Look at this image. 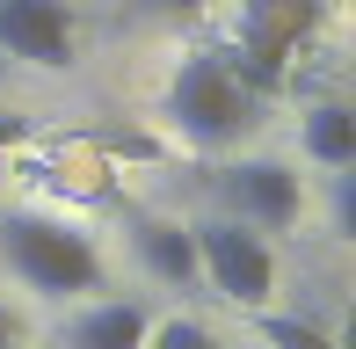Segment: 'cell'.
Wrapping results in <instances>:
<instances>
[{
    "label": "cell",
    "mask_w": 356,
    "mask_h": 349,
    "mask_svg": "<svg viewBox=\"0 0 356 349\" xmlns=\"http://www.w3.org/2000/svg\"><path fill=\"white\" fill-rule=\"evenodd\" d=\"M0 51L29 66H73V8L66 0H0Z\"/></svg>",
    "instance_id": "8992f818"
},
{
    "label": "cell",
    "mask_w": 356,
    "mask_h": 349,
    "mask_svg": "<svg viewBox=\"0 0 356 349\" xmlns=\"http://www.w3.org/2000/svg\"><path fill=\"white\" fill-rule=\"evenodd\" d=\"M254 102H262V95L225 66V51H189L182 66H175V81H168V124L189 146H204V153L233 146L254 124Z\"/></svg>",
    "instance_id": "7a4b0ae2"
},
{
    "label": "cell",
    "mask_w": 356,
    "mask_h": 349,
    "mask_svg": "<svg viewBox=\"0 0 356 349\" xmlns=\"http://www.w3.org/2000/svg\"><path fill=\"white\" fill-rule=\"evenodd\" d=\"M197 233V277L211 284L218 298H233V306L262 313L269 291H277V255H269V241L254 226H240V218H204Z\"/></svg>",
    "instance_id": "3957f363"
},
{
    "label": "cell",
    "mask_w": 356,
    "mask_h": 349,
    "mask_svg": "<svg viewBox=\"0 0 356 349\" xmlns=\"http://www.w3.org/2000/svg\"><path fill=\"white\" fill-rule=\"evenodd\" d=\"M22 138V117H0V146H15Z\"/></svg>",
    "instance_id": "5bb4252c"
},
{
    "label": "cell",
    "mask_w": 356,
    "mask_h": 349,
    "mask_svg": "<svg viewBox=\"0 0 356 349\" xmlns=\"http://www.w3.org/2000/svg\"><path fill=\"white\" fill-rule=\"evenodd\" d=\"M305 161L320 168H356V109L349 102H313L305 109Z\"/></svg>",
    "instance_id": "9c48e42d"
},
{
    "label": "cell",
    "mask_w": 356,
    "mask_h": 349,
    "mask_svg": "<svg viewBox=\"0 0 356 349\" xmlns=\"http://www.w3.org/2000/svg\"><path fill=\"white\" fill-rule=\"evenodd\" d=\"M211 197H218V218H240L254 233H284L305 211V182L284 161H225L211 168Z\"/></svg>",
    "instance_id": "5b68a950"
},
{
    "label": "cell",
    "mask_w": 356,
    "mask_h": 349,
    "mask_svg": "<svg viewBox=\"0 0 356 349\" xmlns=\"http://www.w3.org/2000/svg\"><path fill=\"white\" fill-rule=\"evenodd\" d=\"M145 327H153V320H145L138 298H95V306L73 320L66 342L73 349H145Z\"/></svg>",
    "instance_id": "ba28073f"
},
{
    "label": "cell",
    "mask_w": 356,
    "mask_h": 349,
    "mask_svg": "<svg viewBox=\"0 0 356 349\" xmlns=\"http://www.w3.org/2000/svg\"><path fill=\"white\" fill-rule=\"evenodd\" d=\"M320 8H327V0H240V51H225V66L254 95L284 88V58L313 37Z\"/></svg>",
    "instance_id": "277c9868"
},
{
    "label": "cell",
    "mask_w": 356,
    "mask_h": 349,
    "mask_svg": "<svg viewBox=\"0 0 356 349\" xmlns=\"http://www.w3.org/2000/svg\"><path fill=\"white\" fill-rule=\"evenodd\" d=\"M138 15H153V22H182V15H197L204 0H131Z\"/></svg>",
    "instance_id": "7c38bea8"
},
{
    "label": "cell",
    "mask_w": 356,
    "mask_h": 349,
    "mask_svg": "<svg viewBox=\"0 0 356 349\" xmlns=\"http://www.w3.org/2000/svg\"><path fill=\"white\" fill-rule=\"evenodd\" d=\"M262 342L269 349H342L334 335H320L313 320H291V313H262Z\"/></svg>",
    "instance_id": "30bf717a"
},
{
    "label": "cell",
    "mask_w": 356,
    "mask_h": 349,
    "mask_svg": "<svg viewBox=\"0 0 356 349\" xmlns=\"http://www.w3.org/2000/svg\"><path fill=\"white\" fill-rule=\"evenodd\" d=\"M145 349H218V335L204 320H160L145 327Z\"/></svg>",
    "instance_id": "8fae6325"
},
{
    "label": "cell",
    "mask_w": 356,
    "mask_h": 349,
    "mask_svg": "<svg viewBox=\"0 0 356 349\" xmlns=\"http://www.w3.org/2000/svg\"><path fill=\"white\" fill-rule=\"evenodd\" d=\"M0 255H8V269L29 284V291H44V298L102 291V255H95V241L80 226H66V218H51V211H8L0 218Z\"/></svg>",
    "instance_id": "6da1fadb"
},
{
    "label": "cell",
    "mask_w": 356,
    "mask_h": 349,
    "mask_svg": "<svg viewBox=\"0 0 356 349\" xmlns=\"http://www.w3.org/2000/svg\"><path fill=\"white\" fill-rule=\"evenodd\" d=\"M131 241H138V262L153 269L160 284H175V291L204 284L197 277V233H189V226H175V218H138Z\"/></svg>",
    "instance_id": "52a82bcc"
},
{
    "label": "cell",
    "mask_w": 356,
    "mask_h": 349,
    "mask_svg": "<svg viewBox=\"0 0 356 349\" xmlns=\"http://www.w3.org/2000/svg\"><path fill=\"white\" fill-rule=\"evenodd\" d=\"M0 349H22V320H15L8 306H0Z\"/></svg>",
    "instance_id": "4fadbf2b"
}]
</instances>
